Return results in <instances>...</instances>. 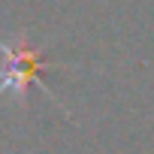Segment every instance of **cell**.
Segmentation results:
<instances>
[{"label":"cell","instance_id":"obj_1","mask_svg":"<svg viewBox=\"0 0 154 154\" xmlns=\"http://www.w3.org/2000/svg\"><path fill=\"white\" fill-rule=\"evenodd\" d=\"M45 69H48V60L27 39V33H15L12 39H0V97H12L15 103H24L27 88L39 85L54 103H60L42 79Z\"/></svg>","mask_w":154,"mask_h":154}]
</instances>
